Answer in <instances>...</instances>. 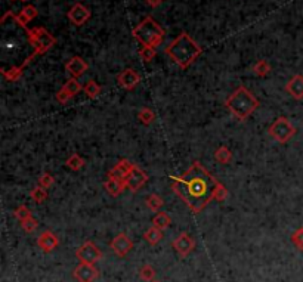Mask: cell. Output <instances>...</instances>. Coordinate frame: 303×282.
<instances>
[{
    "label": "cell",
    "instance_id": "obj_1",
    "mask_svg": "<svg viewBox=\"0 0 303 282\" xmlns=\"http://www.w3.org/2000/svg\"><path fill=\"white\" fill-rule=\"evenodd\" d=\"M216 185L218 180L198 161L192 163V166L179 177L172 176L173 192L191 209L194 214L201 213L209 206L213 200Z\"/></svg>",
    "mask_w": 303,
    "mask_h": 282
},
{
    "label": "cell",
    "instance_id": "obj_2",
    "mask_svg": "<svg viewBox=\"0 0 303 282\" xmlns=\"http://www.w3.org/2000/svg\"><path fill=\"white\" fill-rule=\"evenodd\" d=\"M164 53L178 64L179 68L187 70L189 65H192L200 55L203 53V49L197 44V41L185 31L179 33L176 38H173L167 47H164Z\"/></svg>",
    "mask_w": 303,
    "mask_h": 282
},
{
    "label": "cell",
    "instance_id": "obj_3",
    "mask_svg": "<svg viewBox=\"0 0 303 282\" xmlns=\"http://www.w3.org/2000/svg\"><path fill=\"white\" fill-rule=\"evenodd\" d=\"M225 106L237 120L246 121L258 109L259 101L246 86H240L225 99Z\"/></svg>",
    "mask_w": 303,
    "mask_h": 282
},
{
    "label": "cell",
    "instance_id": "obj_4",
    "mask_svg": "<svg viewBox=\"0 0 303 282\" xmlns=\"http://www.w3.org/2000/svg\"><path fill=\"white\" fill-rule=\"evenodd\" d=\"M132 34L142 46L158 47L164 38V28L152 16H145L132 30Z\"/></svg>",
    "mask_w": 303,
    "mask_h": 282
},
{
    "label": "cell",
    "instance_id": "obj_5",
    "mask_svg": "<svg viewBox=\"0 0 303 282\" xmlns=\"http://www.w3.org/2000/svg\"><path fill=\"white\" fill-rule=\"evenodd\" d=\"M27 38L28 43L34 47V52L37 55H43L47 50H50L56 44V38L49 33L44 27H34V28H27Z\"/></svg>",
    "mask_w": 303,
    "mask_h": 282
},
{
    "label": "cell",
    "instance_id": "obj_6",
    "mask_svg": "<svg viewBox=\"0 0 303 282\" xmlns=\"http://www.w3.org/2000/svg\"><path fill=\"white\" fill-rule=\"evenodd\" d=\"M268 133L278 143H287L296 135V127L287 117H278L269 127Z\"/></svg>",
    "mask_w": 303,
    "mask_h": 282
},
{
    "label": "cell",
    "instance_id": "obj_7",
    "mask_svg": "<svg viewBox=\"0 0 303 282\" xmlns=\"http://www.w3.org/2000/svg\"><path fill=\"white\" fill-rule=\"evenodd\" d=\"M76 257L80 260V263H89L95 265L102 259V251L98 248V246L92 241H86L76 250Z\"/></svg>",
    "mask_w": 303,
    "mask_h": 282
},
{
    "label": "cell",
    "instance_id": "obj_8",
    "mask_svg": "<svg viewBox=\"0 0 303 282\" xmlns=\"http://www.w3.org/2000/svg\"><path fill=\"white\" fill-rule=\"evenodd\" d=\"M126 188L130 191V192H133V194H136L147 182H148V175L141 169V167H138L136 164L133 166V169L129 172V175L126 176Z\"/></svg>",
    "mask_w": 303,
    "mask_h": 282
},
{
    "label": "cell",
    "instance_id": "obj_9",
    "mask_svg": "<svg viewBox=\"0 0 303 282\" xmlns=\"http://www.w3.org/2000/svg\"><path fill=\"white\" fill-rule=\"evenodd\" d=\"M110 248L117 257H126L133 250V241L124 232H120L110 241Z\"/></svg>",
    "mask_w": 303,
    "mask_h": 282
},
{
    "label": "cell",
    "instance_id": "obj_10",
    "mask_svg": "<svg viewBox=\"0 0 303 282\" xmlns=\"http://www.w3.org/2000/svg\"><path fill=\"white\" fill-rule=\"evenodd\" d=\"M172 247L175 248V251L181 256V257H188L194 250H195V240L187 234V232H181L178 235V238L173 240Z\"/></svg>",
    "mask_w": 303,
    "mask_h": 282
},
{
    "label": "cell",
    "instance_id": "obj_11",
    "mask_svg": "<svg viewBox=\"0 0 303 282\" xmlns=\"http://www.w3.org/2000/svg\"><path fill=\"white\" fill-rule=\"evenodd\" d=\"M92 13L89 10V7H86L83 3H74L71 6V9L67 12V18L68 21L76 25V27H81L84 25L89 19H90Z\"/></svg>",
    "mask_w": 303,
    "mask_h": 282
},
{
    "label": "cell",
    "instance_id": "obj_12",
    "mask_svg": "<svg viewBox=\"0 0 303 282\" xmlns=\"http://www.w3.org/2000/svg\"><path fill=\"white\" fill-rule=\"evenodd\" d=\"M99 275V271L95 268V265L89 263H80L74 268L73 277L78 282H93Z\"/></svg>",
    "mask_w": 303,
    "mask_h": 282
},
{
    "label": "cell",
    "instance_id": "obj_13",
    "mask_svg": "<svg viewBox=\"0 0 303 282\" xmlns=\"http://www.w3.org/2000/svg\"><path fill=\"white\" fill-rule=\"evenodd\" d=\"M89 70V64L78 55L71 56L67 62H65V71L73 77V78H78L81 77L86 71Z\"/></svg>",
    "mask_w": 303,
    "mask_h": 282
},
{
    "label": "cell",
    "instance_id": "obj_14",
    "mask_svg": "<svg viewBox=\"0 0 303 282\" xmlns=\"http://www.w3.org/2000/svg\"><path fill=\"white\" fill-rule=\"evenodd\" d=\"M117 81H118V84H120L123 89H126V90H133V89H136V86L139 84L141 75H139L135 70L126 68V70H123V71L117 75Z\"/></svg>",
    "mask_w": 303,
    "mask_h": 282
},
{
    "label": "cell",
    "instance_id": "obj_15",
    "mask_svg": "<svg viewBox=\"0 0 303 282\" xmlns=\"http://www.w3.org/2000/svg\"><path fill=\"white\" fill-rule=\"evenodd\" d=\"M37 246L38 248H41V251L44 253H52L58 248L59 246V238L52 232V231H44L38 235L37 238Z\"/></svg>",
    "mask_w": 303,
    "mask_h": 282
},
{
    "label": "cell",
    "instance_id": "obj_16",
    "mask_svg": "<svg viewBox=\"0 0 303 282\" xmlns=\"http://www.w3.org/2000/svg\"><path fill=\"white\" fill-rule=\"evenodd\" d=\"M286 90H287L289 95H292L293 99H296V101L303 99V75H301V74L293 75V77L287 81Z\"/></svg>",
    "mask_w": 303,
    "mask_h": 282
},
{
    "label": "cell",
    "instance_id": "obj_17",
    "mask_svg": "<svg viewBox=\"0 0 303 282\" xmlns=\"http://www.w3.org/2000/svg\"><path fill=\"white\" fill-rule=\"evenodd\" d=\"M104 189L111 195V197H118L124 192L126 188V182L121 180H114V179H107V182L104 183Z\"/></svg>",
    "mask_w": 303,
    "mask_h": 282
},
{
    "label": "cell",
    "instance_id": "obj_18",
    "mask_svg": "<svg viewBox=\"0 0 303 282\" xmlns=\"http://www.w3.org/2000/svg\"><path fill=\"white\" fill-rule=\"evenodd\" d=\"M144 238H145V241H147L150 246H157V244L163 240V231L158 229V228H155V226H151L150 229L145 231Z\"/></svg>",
    "mask_w": 303,
    "mask_h": 282
},
{
    "label": "cell",
    "instance_id": "obj_19",
    "mask_svg": "<svg viewBox=\"0 0 303 282\" xmlns=\"http://www.w3.org/2000/svg\"><path fill=\"white\" fill-rule=\"evenodd\" d=\"M170 223H172V219L164 212H158L152 219V226H155V228H158L161 231H166L170 226Z\"/></svg>",
    "mask_w": 303,
    "mask_h": 282
},
{
    "label": "cell",
    "instance_id": "obj_20",
    "mask_svg": "<svg viewBox=\"0 0 303 282\" xmlns=\"http://www.w3.org/2000/svg\"><path fill=\"white\" fill-rule=\"evenodd\" d=\"M24 67H25V65L21 64L19 67H10L9 70L1 68V75H3L6 80H9V81H16V80H19V78L22 77Z\"/></svg>",
    "mask_w": 303,
    "mask_h": 282
},
{
    "label": "cell",
    "instance_id": "obj_21",
    "mask_svg": "<svg viewBox=\"0 0 303 282\" xmlns=\"http://www.w3.org/2000/svg\"><path fill=\"white\" fill-rule=\"evenodd\" d=\"M145 204H147V207H148L151 212L158 213V212H160V209L164 206V200H163L160 195H157V194H151V195H148V197H147Z\"/></svg>",
    "mask_w": 303,
    "mask_h": 282
},
{
    "label": "cell",
    "instance_id": "obj_22",
    "mask_svg": "<svg viewBox=\"0 0 303 282\" xmlns=\"http://www.w3.org/2000/svg\"><path fill=\"white\" fill-rule=\"evenodd\" d=\"M215 160L221 164H228L232 161V152L229 148L227 146H219L216 151H215Z\"/></svg>",
    "mask_w": 303,
    "mask_h": 282
},
{
    "label": "cell",
    "instance_id": "obj_23",
    "mask_svg": "<svg viewBox=\"0 0 303 282\" xmlns=\"http://www.w3.org/2000/svg\"><path fill=\"white\" fill-rule=\"evenodd\" d=\"M84 164H86V161H84L78 154H71V155L67 158V161H65V166H67L70 170H73V172L81 170V169L84 167Z\"/></svg>",
    "mask_w": 303,
    "mask_h": 282
},
{
    "label": "cell",
    "instance_id": "obj_24",
    "mask_svg": "<svg viewBox=\"0 0 303 282\" xmlns=\"http://www.w3.org/2000/svg\"><path fill=\"white\" fill-rule=\"evenodd\" d=\"M252 71L258 77H266L271 72V65H269V62L266 59H261L252 67Z\"/></svg>",
    "mask_w": 303,
    "mask_h": 282
},
{
    "label": "cell",
    "instance_id": "obj_25",
    "mask_svg": "<svg viewBox=\"0 0 303 282\" xmlns=\"http://www.w3.org/2000/svg\"><path fill=\"white\" fill-rule=\"evenodd\" d=\"M30 198L34 201V203H37V204H41V203H44L46 200H47V191L43 188V186H34L31 191H30Z\"/></svg>",
    "mask_w": 303,
    "mask_h": 282
},
{
    "label": "cell",
    "instance_id": "obj_26",
    "mask_svg": "<svg viewBox=\"0 0 303 282\" xmlns=\"http://www.w3.org/2000/svg\"><path fill=\"white\" fill-rule=\"evenodd\" d=\"M62 89L64 90H67V93L73 98V96H76L80 90H81V84L77 81V78H68L65 83H64V86H62Z\"/></svg>",
    "mask_w": 303,
    "mask_h": 282
},
{
    "label": "cell",
    "instance_id": "obj_27",
    "mask_svg": "<svg viewBox=\"0 0 303 282\" xmlns=\"http://www.w3.org/2000/svg\"><path fill=\"white\" fill-rule=\"evenodd\" d=\"M83 90H84V93H86L90 99H95V98L99 96L102 87H101L95 80H89V81L86 83V86L83 87Z\"/></svg>",
    "mask_w": 303,
    "mask_h": 282
},
{
    "label": "cell",
    "instance_id": "obj_28",
    "mask_svg": "<svg viewBox=\"0 0 303 282\" xmlns=\"http://www.w3.org/2000/svg\"><path fill=\"white\" fill-rule=\"evenodd\" d=\"M138 118H139V121H141L142 124L150 126V124H152V123L155 121V114H154V111L150 109V108H142V109L138 112Z\"/></svg>",
    "mask_w": 303,
    "mask_h": 282
},
{
    "label": "cell",
    "instance_id": "obj_29",
    "mask_svg": "<svg viewBox=\"0 0 303 282\" xmlns=\"http://www.w3.org/2000/svg\"><path fill=\"white\" fill-rule=\"evenodd\" d=\"M155 269L151 266V265H144L141 269H139V278L142 280V281H154L155 280Z\"/></svg>",
    "mask_w": 303,
    "mask_h": 282
},
{
    "label": "cell",
    "instance_id": "obj_30",
    "mask_svg": "<svg viewBox=\"0 0 303 282\" xmlns=\"http://www.w3.org/2000/svg\"><path fill=\"white\" fill-rule=\"evenodd\" d=\"M138 53H139V58H141L144 62H151V61L157 56L155 47H150V46H142Z\"/></svg>",
    "mask_w": 303,
    "mask_h": 282
},
{
    "label": "cell",
    "instance_id": "obj_31",
    "mask_svg": "<svg viewBox=\"0 0 303 282\" xmlns=\"http://www.w3.org/2000/svg\"><path fill=\"white\" fill-rule=\"evenodd\" d=\"M13 216L19 220V223L21 222H24V220H27V219H30L33 214H31V210L27 207V206H19V207H16L15 209V212H13Z\"/></svg>",
    "mask_w": 303,
    "mask_h": 282
},
{
    "label": "cell",
    "instance_id": "obj_32",
    "mask_svg": "<svg viewBox=\"0 0 303 282\" xmlns=\"http://www.w3.org/2000/svg\"><path fill=\"white\" fill-rule=\"evenodd\" d=\"M292 243H293V246H295L299 251H303V226L298 228V229L292 234Z\"/></svg>",
    "mask_w": 303,
    "mask_h": 282
},
{
    "label": "cell",
    "instance_id": "obj_33",
    "mask_svg": "<svg viewBox=\"0 0 303 282\" xmlns=\"http://www.w3.org/2000/svg\"><path fill=\"white\" fill-rule=\"evenodd\" d=\"M228 195H229V192H228V189L225 188V185H222L221 182H218L216 189H215V194H213V200H216V201H225V200L228 198Z\"/></svg>",
    "mask_w": 303,
    "mask_h": 282
},
{
    "label": "cell",
    "instance_id": "obj_34",
    "mask_svg": "<svg viewBox=\"0 0 303 282\" xmlns=\"http://www.w3.org/2000/svg\"><path fill=\"white\" fill-rule=\"evenodd\" d=\"M53 183H55V177H53L50 173H43V175L38 177V185L43 186L44 189H49Z\"/></svg>",
    "mask_w": 303,
    "mask_h": 282
},
{
    "label": "cell",
    "instance_id": "obj_35",
    "mask_svg": "<svg viewBox=\"0 0 303 282\" xmlns=\"http://www.w3.org/2000/svg\"><path fill=\"white\" fill-rule=\"evenodd\" d=\"M21 228L24 229V232H27V234H31L33 231H36V228H37V220L31 216L30 219H27V220H24V222H21Z\"/></svg>",
    "mask_w": 303,
    "mask_h": 282
},
{
    "label": "cell",
    "instance_id": "obj_36",
    "mask_svg": "<svg viewBox=\"0 0 303 282\" xmlns=\"http://www.w3.org/2000/svg\"><path fill=\"white\" fill-rule=\"evenodd\" d=\"M21 13L28 19V21H31V19H34L37 15H38V12H37V9L33 6V4H27V6H24L22 9H21Z\"/></svg>",
    "mask_w": 303,
    "mask_h": 282
},
{
    "label": "cell",
    "instance_id": "obj_37",
    "mask_svg": "<svg viewBox=\"0 0 303 282\" xmlns=\"http://www.w3.org/2000/svg\"><path fill=\"white\" fill-rule=\"evenodd\" d=\"M133 166H135V164H133V163H130V161H129V160H126V158L120 160V161L115 164V167H117L120 172H123L126 176H127V175H129V172L133 169Z\"/></svg>",
    "mask_w": 303,
    "mask_h": 282
},
{
    "label": "cell",
    "instance_id": "obj_38",
    "mask_svg": "<svg viewBox=\"0 0 303 282\" xmlns=\"http://www.w3.org/2000/svg\"><path fill=\"white\" fill-rule=\"evenodd\" d=\"M107 177H108V179H114V180H121V182L126 180V175H124L123 172H120L115 166L107 173Z\"/></svg>",
    "mask_w": 303,
    "mask_h": 282
},
{
    "label": "cell",
    "instance_id": "obj_39",
    "mask_svg": "<svg viewBox=\"0 0 303 282\" xmlns=\"http://www.w3.org/2000/svg\"><path fill=\"white\" fill-rule=\"evenodd\" d=\"M12 19L15 21V24H16L18 27H21V28L27 30V24H28L30 21H28V19H27V18H25V16H24V15H22L21 12H19L18 15H15V13H13Z\"/></svg>",
    "mask_w": 303,
    "mask_h": 282
},
{
    "label": "cell",
    "instance_id": "obj_40",
    "mask_svg": "<svg viewBox=\"0 0 303 282\" xmlns=\"http://www.w3.org/2000/svg\"><path fill=\"white\" fill-rule=\"evenodd\" d=\"M55 98H56V101L59 102V104H67L70 99H71V96L67 93V90H64L62 87L56 92V95H55Z\"/></svg>",
    "mask_w": 303,
    "mask_h": 282
},
{
    "label": "cell",
    "instance_id": "obj_41",
    "mask_svg": "<svg viewBox=\"0 0 303 282\" xmlns=\"http://www.w3.org/2000/svg\"><path fill=\"white\" fill-rule=\"evenodd\" d=\"M145 3H147L151 9H157L158 6H161L163 0H145Z\"/></svg>",
    "mask_w": 303,
    "mask_h": 282
},
{
    "label": "cell",
    "instance_id": "obj_42",
    "mask_svg": "<svg viewBox=\"0 0 303 282\" xmlns=\"http://www.w3.org/2000/svg\"><path fill=\"white\" fill-rule=\"evenodd\" d=\"M19 1H22V3H27L28 0H19Z\"/></svg>",
    "mask_w": 303,
    "mask_h": 282
},
{
    "label": "cell",
    "instance_id": "obj_43",
    "mask_svg": "<svg viewBox=\"0 0 303 282\" xmlns=\"http://www.w3.org/2000/svg\"><path fill=\"white\" fill-rule=\"evenodd\" d=\"M150 282H161V281H157V280H154V281H150Z\"/></svg>",
    "mask_w": 303,
    "mask_h": 282
},
{
    "label": "cell",
    "instance_id": "obj_44",
    "mask_svg": "<svg viewBox=\"0 0 303 282\" xmlns=\"http://www.w3.org/2000/svg\"><path fill=\"white\" fill-rule=\"evenodd\" d=\"M10 1H15V0H10Z\"/></svg>",
    "mask_w": 303,
    "mask_h": 282
}]
</instances>
